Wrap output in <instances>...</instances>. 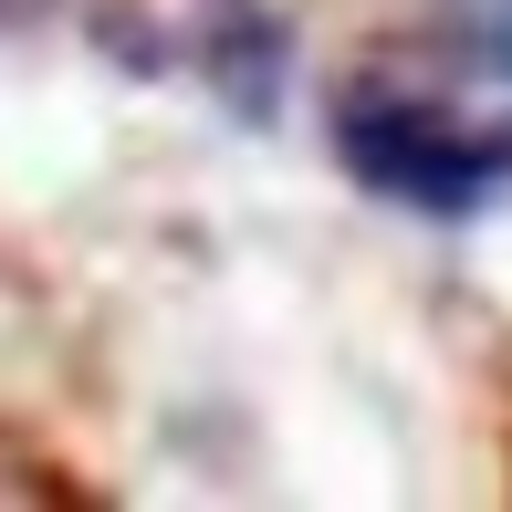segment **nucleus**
I'll return each mask as SVG.
<instances>
[{"mask_svg":"<svg viewBox=\"0 0 512 512\" xmlns=\"http://www.w3.org/2000/svg\"><path fill=\"white\" fill-rule=\"evenodd\" d=\"M345 157H356L377 189L418 199V209H471L481 189H492V168H502V157L471 147L450 115H387V105H356V115H345Z\"/></svg>","mask_w":512,"mask_h":512,"instance_id":"obj_1","label":"nucleus"}]
</instances>
